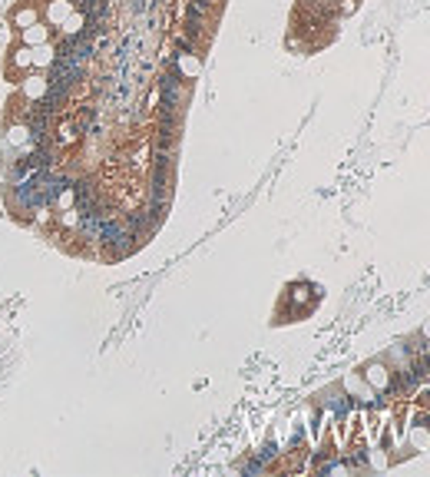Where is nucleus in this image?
Instances as JSON below:
<instances>
[{
    "label": "nucleus",
    "instance_id": "nucleus-1",
    "mask_svg": "<svg viewBox=\"0 0 430 477\" xmlns=\"http://www.w3.org/2000/svg\"><path fill=\"white\" fill-rule=\"evenodd\" d=\"M46 93H50V76L44 70H27L20 76V96L27 103H40V100H46Z\"/></svg>",
    "mask_w": 430,
    "mask_h": 477
},
{
    "label": "nucleus",
    "instance_id": "nucleus-2",
    "mask_svg": "<svg viewBox=\"0 0 430 477\" xmlns=\"http://www.w3.org/2000/svg\"><path fill=\"white\" fill-rule=\"evenodd\" d=\"M73 10H76V3H70V0H40V17H44L53 30L73 14Z\"/></svg>",
    "mask_w": 430,
    "mask_h": 477
},
{
    "label": "nucleus",
    "instance_id": "nucleus-3",
    "mask_svg": "<svg viewBox=\"0 0 430 477\" xmlns=\"http://www.w3.org/2000/svg\"><path fill=\"white\" fill-rule=\"evenodd\" d=\"M37 20H44L37 0H20L14 10H10V27L14 30H24V27H30V24H37Z\"/></svg>",
    "mask_w": 430,
    "mask_h": 477
},
{
    "label": "nucleus",
    "instance_id": "nucleus-4",
    "mask_svg": "<svg viewBox=\"0 0 430 477\" xmlns=\"http://www.w3.org/2000/svg\"><path fill=\"white\" fill-rule=\"evenodd\" d=\"M17 33H20V44L24 46H40V44H46V40H53V27H50L46 20H37V24L17 30Z\"/></svg>",
    "mask_w": 430,
    "mask_h": 477
},
{
    "label": "nucleus",
    "instance_id": "nucleus-5",
    "mask_svg": "<svg viewBox=\"0 0 430 477\" xmlns=\"http://www.w3.org/2000/svg\"><path fill=\"white\" fill-rule=\"evenodd\" d=\"M57 30H60V37H63V40H73V37H80V33L87 30V14H83V10L76 7L73 14L66 17V20H63V24H60Z\"/></svg>",
    "mask_w": 430,
    "mask_h": 477
},
{
    "label": "nucleus",
    "instance_id": "nucleus-6",
    "mask_svg": "<svg viewBox=\"0 0 430 477\" xmlns=\"http://www.w3.org/2000/svg\"><path fill=\"white\" fill-rule=\"evenodd\" d=\"M7 67H10V70H20V73L33 70V46L17 44L14 50H10V57H7Z\"/></svg>",
    "mask_w": 430,
    "mask_h": 477
},
{
    "label": "nucleus",
    "instance_id": "nucleus-7",
    "mask_svg": "<svg viewBox=\"0 0 430 477\" xmlns=\"http://www.w3.org/2000/svg\"><path fill=\"white\" fill-rule=\"evenodd\" d=\"M53 63H57V44H53V40L33 46V70H44V73H46Z\"/></svg>",
    "mask_w": 430,
    "mask_h": 477
},
{
    "label": "nucleus",
    "instance_id": "nucleus-8",
    "mask_svg": "<svg viewBox=\"0 0 430 477\" xmlns=\"http://www.w3.org/2000/svg\"><path fill=\"white\" fill-rule=\"evenodd\" d=\"M30 139H33V130H30L27 123H20V119H17V123H10V126H7V143H10L14 149L30 146Z\"/></svg>",
    "mask_w": 430,
    "mask_h": 477
},
{
    "label": "nucleus",
    "instance_id": "nucleus-9",
    "mask_svg": "<svg viewBox=\"0 0 430 477\" xmlns=\"http://www.w3.org/2000/svg\"><path fill=\"white\" fill-rule=\"evenodd\" d=\"M364 381L374 388V391H384L391 385V374H387L384 365H368V372H364Z\"/></svg>",
    "mask_w": 430,
    "mask_h": 477
},
{
    "label": "nucleus",
    "instance_id": "nucleus-10",
    "mask_svg": "<svg viewBox=\"0 0 430 477\" xmlns=\"http://www.w3.org/2000/svg\"><path fill=\"white\" fill-rule=\"evenodd\" d=\"M73 202H76V189H73V186H63V189H60V196H57V212H63V209H73Z\"/></svg>",
    "mask_w": 430,
    "mask_h": 477
},
{
    "label": "nucleus",
    "instance_id": "nucleus-11",
    "mask_svg": "<svg viewBox=\"0 0 430 477\" xmlns=\"http://www.w3.org/2000/svg\"><path fill=\"white\" fill-rule=\"evenodd\" d=\"M57 139L63 143V146H73L76 139H80V133H76V126H73V123H63V126L57 130Z\"/></svg>",
    "mask_w": 430,
    "mask_h": 477
},
{
    "label": "nucleus",
    "instance_id": "nucleus-12",
    "mask_svg": "<svg viewBox=\"0 0 430 477\" xmlns=\"http://www.w3.org/2000/svg\"><path fill=\"white\" fill-rule=\"evenodd\" d=\"M179 70H182L186 76H195L199 73V60L189 57V53H182V57H179Z\"/></svg>",
    "mask_w": 430,
    "mask_h": 477
},
{
    "label": "nucleus",
    "instance_id": "nucleus-13",
    "mask_svg": "<svg viewBox=\"0 0 430 477\" xmlns=\"http://www.w3.org/2000/svg\"><path fill=\"white\" fill-rule=\"evenodd\" d=\"M60 225L76 229V225H80V212H76V209H63V212H60Z\"/></svg>",
    "mask_w": 430,
    "mask_h": 477
},
{
    "label": "nucleus",
    "instance_id": "nucleus-14",
    "mask_svg": "<svg viewBox=\"0 0 430 477\" xmlns=\"http://www.w3.org/2000/svg\"><path fill=\"white\" fill-rule=\"evenodd\" d=\"M411 441H414L417 447H430V434L424 431V428H414V431H411Z\"/></svg>",
    "mask_w": 430,
    "mask_h": 477
},
{
    "label": "nucleus",
    "instance_id": "nucleus-15",
    "mask_svg": "<svg viewBox=\"0 0 430 477\" xmlns=\"http://www.w3.org/2000/svg\"><path fill=\"white\" fill-rule=\"evenodd\" d=\"M305 298H308V288H305V285H298V288H295V302H305Z\"/></svg>",
    "mask_w": 430,
    "mask_h": 477
},
{
    "label": "nucleus",
    "instance_id": "nucleus-16",
    "mask_svg": "<svg viewBox=\"0 0 430 477\" xmlns=\"http://www.w3.org/2000/svg\"><path fill=\"white\" fill-rule=\"evenodd\" d=\"M70 3H76V7H80V3H83V0H70Z\"/></svg>",
    "mask_w": 430,
    "mask_h": 477
}]
</instances>
